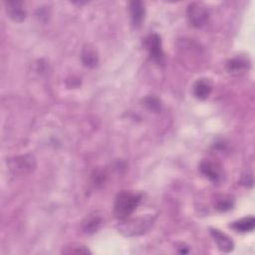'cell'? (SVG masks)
<instances>
[{
	"label": "cell",
	"instance_id": "obj_1",
	"mask_svg": "<svg viewBox=\"0 0 255 255\" xmlns=\"http://www.w3.org/2000/svg\"><path fill=\"white\" fill-rule=\"evenodd\" d=\"M141 195L130 191H123L118 194L115 201V214L121 219H127L138 206Z\"/></svg>",
	"mask_w": 255,
	"mask_h": 255
},
{
	"label": "cell",
	"instance_id": "obj_2",
	"mask_svg": "<svg viewBox=\"0 0 255 255\" xmlns=\"http://www.w3.org/2000/svg\"><path fill=\"white\" fill-rule=\"evenodd\" d=\"M9 169L17 175H26L36 168V159L32 154H22L7 160Z\"/></svg>",
	"mask_w": 255,
	"mask_h": 255
},
{
	"label": "cell",
	"instance_id": "obj_3",
	"mask_svg": "<svg viewBox=\"0 0 255 255\" xmlns=\"http://www.w3.org/2000/svg\"><path fill=\"white\" fill-rule=\"evenodd\" d=\"M123 221L125 222L120 226L121 232H124L126 235L132 236V235L141 234L145 230H147L152 224L153 219L150 216H145V217L132 219L128 222L126 220H123Z\"/></svg>",
	"mask_w": 255,
	"mask_h": 255
},
{
	"label": "cell",
	"instance_id": "obj_4",
	"mask_svg": "<svg viewBox=\"0 0 255 255\" xmlns=\"http://www.w3.org/2000/svg\"><path fill=\"white\" fill-rule=\"evenodd\" d=\"M187 17L190 24L195 28L204 26L209 18L207 7L202 3H191L187 8Z\"/></svg>",
	"mask_w": 255,
	"mask_h": 255
},
{
	"label": "cell",
	"instance_id": "obj_5",
	"mask_svg": "<svg viewBox=\"0 0 255 255\" xmlns=\"http://www.w3.org/2000/svg\"><path fill=\"white\" fill-rule=\"evenodd\" d=\"M144 45L152 60L157 64H163L164 57L160 37L157 34L152 33L144 39Z\"/></svg>",
	"mask_w": 255,
	"mask_h": 255
},
{
	"label": "cell",
	"instance_id": "obj_6",
	"mask_svg": "<svg viewBox=\"0 0 255 255\" xmlns=\"http://www.w3.org/2000/svg\"><path fill=\"white\" fill-rule=\"evenodd\" d=\"M201 173L213 182H217L221 177V169L217 163L209 159H204L199 165Z\"/></svg>",
	"mask_w": 255,
	"mask_h": 255
},
{
	"label": "cell",
	"instance_id": "obj_7",
	"mask_svg": "<svg viewBox=\"0 0 255 255\" xmlns=\"http://www.w3.org/2000/svg\"><path fill=\"white\" fill-rule=\"evenodd\" d=\"M210 234L215 241L218 249L223 252H230L233 250L234 244L233 241L229 236H227L225 233H222L220 230L215 228H210Z\"/></svg>",
	"mask_w": 255,
	"mask_h": 255
},
{
	"label": "cell",
	"instance_id": "obj_8",
	"mask_svg": "<svg viewBox=\"0 0 255 255\" xmlns=\"http://www.w3.org/2000/svg\"><path fill=\"white\" fill-rule=\"evenodd\" d=\"M81 60L84 66H86L87 68L93 69L97 67L99 63V56L95 47L90 44L85 45L81 52Z\"/></svg>",
	"mask_w": 255,
	"mask_h": 255
},
{
	"label": "cell",
	"instance_id": "obj_9",
	"mask_svg": "<svg viewBox=\"0 0 255 255\" xmlns=\"http://www.w3.org/2000/svg\"><path fill=\"white\" fill-rule=\"evenodd\" d=\"M212 91V83L209 79H198L193 85V95L198 100H205Z\"/></svg>",
	"mask_w": 255,
	"mask_h": 255
},
{
	"label": "cell",
	"instance_id": "obj_10",
	"mask_svg": "<svg viewBox=\"0 0 255 255\" xmlns=\"http://www.w3.org/2000/svg\"><path fill=\"white\" fill-rule=\"evenodd\" d=\"M250 67V62L243 56H237L227 62V69L229 73L239 75L245 73Z\"/></svg>",
	"mask_w": 255,
	"mask_h": 255
},
{
	"label": "cell",
	"instance_id": "obj_11",
	"mask_svg": "<svg viewBox=\"0 0 255 255\" xmlns=\"http://www.w3.org/2000/svg\"><path fill=\"white\" fill-rule=\"evenodd\" d=\"M6 10L9 17L16 22H22L26 17V11L23 9L22 3L19 1L6 2Z\"/></svg>",
	"mask_w": 255,
	"mask_h": 255
},
{
	"label": "cell",
	"instance_id": "obj_12",
	"mask_svg": "<svg viewBox=\"0 0 255 255\" xmlns=\"http://www.w3.org/2000/svg\"><path fill=\"white\" fill-rule=\"evenodd\" d=\"M128 7H129L132 24L133 26L138 27L144 18V14H145L144 6L140 1H131L129 2Z\"/></svg>",
	"mask_w": 255,
	"mask_h": 255
},
{
	"label": "cell",
	"instance_id": "obj_13",
	"mask_svg": "<svg viewBox=\"0 0 255 255\" xmlns=\"http://www.w3.org/2000/svg\"><path fill=\"white\" fill-rule=\"evenodd\" d=\"M102 224V217L98 214L89 215L83 222V230L87 234L95 233Z\"/></svg>",
	"mask_w": 255,
	"mask_h": 255
},
{
	"label": "cell",
	"instance_id": "obj_14",
	"mask_svg": "<svg viewBox=\"0 0 255 255\" xmlns=\"http://www.w3.org/2000/svg\"><path fill=\"white\" fill-rule=\"evenodd\" d=\"M255 226V220L253 216H248V217H244L241 218L237 221H234L230 227H232L234 230L238 231V232H249L252 231L254 229Z\"/></svg>",
	"mask_w": 255,
	"mask_h": 255
},
{
	"label": "cell",
	"instance_id": "obj_15",
	"mask_svg": "<svg viewBox=\"0 0 255 255\" xmlns=\"http://www.w3.org/2000/svg\"><path fill=\"white\" fill-rule=\"evenodd\" d=\"M62 253H64V254H88V253H91V252L85 246L73 244L71 246L63 248Z\"/></svg>",
	"mask_w": 255,
	"mask_h": 255
},
{
	"label": "cell",
	"instance_id": "obj_16",
	"mask_svg": "<svg viewBox=\"0 0 255 255\" xmlns=\"http://www.w3.org/2000/svg\"><path fill=\"white\" fill-rule=\"evenodd\" d=\"M144 103H145V106H146L149 110L154 111V112L159 111L160 108H161L160 101H159L157 98L153 97V96H149V97L145 98Z\"/></svg>",
	"mask_w": 255,
	"mask_h": 255
},
{
	"label": "cell",
	"instance_id": "obj_17",
	"mask_svg": "<svg viewBox=\"0 0 255 255\" xmlns=\"http://www.w3.org/2000/svg\"><path fill=\"white\" fill-rule=\"evenodd\" d=\"M232 206H233V202L230 199H223L217 202L216 209H218L219 211H227L231 209Z\"/></svg>",
	"mask_w": 255,
	"mask_h": 255
},
{
	"label": "cell",
	"instance_id": "obj_18",
	"mask_svg": "<svg viewBox=\"0 0 255 255\" xmlns=\"http://www.w3.org/2000/svg\"><path fill=\"white\" fill-rule=\"evenodd\" d=\"M241 184H243V185H245L247 187H251L253 185L252 174H249V173L243 174L242 178H241Z\"/></svg>",
	"mask_w": 255,
	"mask_h": 255
}]
</instances>
